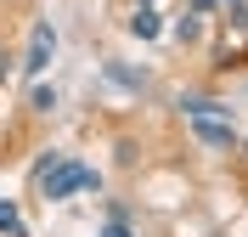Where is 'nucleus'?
I'll return each mask as SVG.
<instances>
[{
    "label": "nucleus",
    "instance_id": "1",
    "mask_svg": "<svg viewBox=\"0 0 248 237\" xmlns=\"http://www.w3.org/2000/svg\"><path fill=\"white\" fill-rule=\"evenodd\" d=\"M79 187H96V170H85V164H74V158H62L57 170L46 175V198L57 204V198H74Z\"/></svg>",
    "mask_w": 248,
    "mask_h": 237
},
{
    "label": "nucleus",
    "instance_id": "4",
    "mask_svg": "<svg viewBox=\"0 0 248 237\" xmlns=\"http://www.w3.org/2000/svg\"><path fill=\"white\" fill-rule=\"evenodd\" d=\"M0 232H6V237H29L23 221H17V204H12V198H0Z\"/></svg>",
    "mask_w": 248,
    "mask_h": 237
},
{
    "label": "nucleus",
    "instance_id": "7",
    "mask_svg": "<svg viewBox=\"0 0 248 237\" xmlns=\"http://www.w3.org/2000/svg\"><path fill=\"white\" fill-rule=\"evenodd\" d=\"M232 6H237V0H232Z\"/></svg>",
    "mask_w": 248,
    "mask_h": 237
},
{
    "label": "nucleus",
    "instance_id": "2",
    "mask_svg": "<svg viewBox=\"0 0 248 237\" xmlns=\"http://www.w3.org/2000/svg\"><path fill=\"white\" fill-rule=\"evenodd\" d=\"M51 51H57V34H51V23H34V40H29V57H23V74H46Z\"/></svg>",
    "mask_w": 248,
    "mask_h": 237
},
{
    "label": "nucleus",
    "instance_id": "3",
    "mask_svg": "<svg viewBox=\"0 0 248 237\" xmlns=\"http://www.w3.org/2000/svg\"><path fill=\"white\" fill-rule=\"evenodd\" d=\"M158 29H164V23H158L153 6H136V17H130V34H136V40H153Z\"/></svg>",
    "mask_w": 248,
    "mask_h": 237
},
{
    "label": "nucleus",
    "instance_id": "5",
    "mask_svg": "<svg viewBox=\"0 0 248 237\" xmlns=\"http://www.w3.org/2000/svg\"><path fill=\"white\" fill-rule=\"evenodd\" d=\"M102 237H136V232H130V226H124V221H119V215H113V221H108V226H102Z\"/></svg>",
    "mask_w": 248,
    "mask_h": 237
},
{
    "label": "nucleus",
    "instance_id": "6",
    "mask_svg": "<svg viewBox=\"0 0 248 237\" xmlns=\"http://www.w3.org/2000/svg\"><path fill=\"white\" fill-rule=\"evenodd\" d=\"M209 6H215V0H192V12H209Z\"/></svg>",
    "mask_w": 248,
    "mask_h": 237
}]
</instances>
